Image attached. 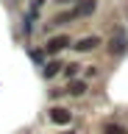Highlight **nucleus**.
Masks as SVG:
<instances>
[{
  "instance_id": "obj_2",
  "label": "nucleus",
  "mask_w": 128,
  "mask_h": 134,
  "mask_svg": "<svg viewBox=\"0 0 128 134\" xmlns=\"http://www.w3.org/2000/svg\"><path fill=\"white\" fill-rule=\"evenodd\" d=\"M47 117H50V123H56V126H67L70 120H72V112L64 109V106H53L50 112H47Z\"/></svg>"
},
{
  "instance_id": "obj_5",
  "label": "nucleus",
  "mask_w": 128,
  "mask_h": 134,
  "mask_svg": "<svg viewBox=\"0 0 128 134\" xmlns=\"http://www.w3.org/2000/svg\"><path fill=\"white\" fill-rule=\"evenodd\" d=\"M97 45H100V36H84V39H78L72 48H75L78 53H89V50H95Z\"/></svg>"
},
{
  "instance_id": "obj_10",
  "label": "nucleus",
  "mask_w": 128,
  "mask_h": 134,
  "mask_svg": "<svg viewBox=\"0 0 128 134\" xmlns=\"http://www.w3.org/2000/svg\"><path fill=\"white\" fill-rule=\"evenodd\" d=\"M56 3H61V6H64V3H78V0H56Z\"/></svg>"
},
{
  "instance_id": "obj_1",
  "label": "nucleus",
  "mask_w": 128,
  "mask_h": 134,
  "mask_svg": "<svg viewBox=\"0 0 128 134\" xmlns=\"http://www.w3.org/2000/svg\"><path fill=\"white\" fill-rule=\"evenodd\" d=\"M128 50V36L123 28H114V34H111V39H109V53L111 56H123Z\"/></svg>"
},
{
  "instance_id": "obj_6",
  "label": "nucleus",
  "mask_w": 128,
  "mask_h": 134,
  "mask_svg": "<svg viewBox=\"0 0 128 134\" xmlns=\"http://www.w3.org/2000/svg\"><path fill=\"white\" fill-rule=\"evenodd\" d=\"M67 92L72 95V98H81L86 92V81H70V87H67Z\"/></svg>"
},
{
  "instance_id": "obj_8",
  "label": "nucleus",
  "mask_w": 128,
  "mask_h": 134,
  "mask_svg": "<svg viewBox=\"0 0 128 134\" xmlns=\"http://www.w3.org/2000/svg\"><path fill=\"white\" fill-rule=\"evenodd\" d=\"M103 134H128L123 126H117V123H106L103 126Z\"/></svg>"
},
{
  "instance_id": "obj_4",
  "label": "nucleus",
  "mask_w": 128,
  "mask_h": 134,
  "mask_svg": "<svg viewBox=\"0 0 128 134\" xmlns=\"http://www.w3.org/2000/svg\"><path fill=\"white\" fill-rule=\"evenodd\" d=\"M70 45V36H64V34H61V36H50V39H47V45H45V50H47V53H59V50H64Z\"/></svg>"
},
{
  "instance_id": "obj_9",
  "label": "nucleus",
  "mask_w": 128,
  "mask_h": 134,
  "mask_svg": "<svg viewBox=\"0 0 128 134\" xmlns=\"http://www.w3.org/2000/svg\"><path fill=\"white\" fill-rule=\"evenodd\" d=\"M78 67H81V64H64V73H67V78H72V75L78 73Z\"/></svg>"
},
{
  "instance_id": "obj_7",
  "label": "nucleus",
  "mask_w": 128,
  "mask_h": 134,
  "mask_svg": "<svg viewBox=\"0 0 128 134\" xmlns=\"http://www.w3.org/2000/svg\"><path fill=\"white\" fill-rule=\"evenodd\" d=\"M61 67H64V64H61V62H56V59H53V62H47V64H45V78H53Z\"/></svg>"
},
{
  "instance_id": "obj_3",
  "label": "nucleus",
  "mask_w": 128,
  "mask_h": 134,
  "mask_svg": "<svg viewBox=\"0 0 128 134\" xmlns=\"http://www.w3.org/2000/svg\"><path fill=\"white\" fill-rule=\"evenodd\" d=\"M95 8H97V0H78L72 14H75V20L78 17H89V14H95Z\"/></svg>"
}]
</instances>
